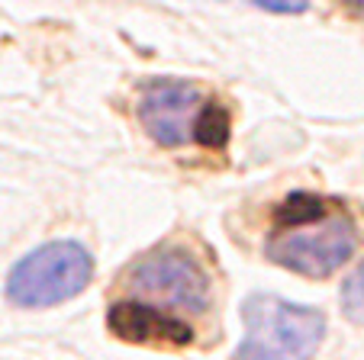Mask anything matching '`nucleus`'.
Listing matches in <instances>:
<instances>
[{
	"mask_svg": "<svg viewBox=\"0 0 364 360\" xmlns=\"http://www.w3.org/2000/svg\"><path fill=\"white\" fill-rule=\"evenodd\" d=\"M274 264L287 267L303 277H329L348 264L358 251V231L345 216H329L319 222L287 225L274 231L264 245Z\"/></svg>",
	"mask_w": 364,
	"mask_h": 360,
	"instance_id": "7ed1b4c3",
	"label": "nucleus"
},
{
	"mask_svg": "<svg viewBox=\"0 0 364 360\" xmlns=\"http://www.w3.org/2000/svg\"><path fill=\"white\" fill-rule=\"evenodd\" d=\"M245 334L235 360H309L326 338V315L313 306L255 293L242 302Z\"/></svg>",
	"mask_w": 364,
	"mask_h": 360,
	"instance_id": "f257e3e1",
	"label": "nucleus"
},
{
	"mask_svg": "<svg viewBox=\"0 0 364 360\" xmlns=\"http://www.w3.org/2000/svg\"><path fill=\"white\" fill-rule=\"evenodd\" d=\"M342 309L355 325H364V261L342 286Z\"/></svg>",
	"mask_w": 364,
	"mask_h": 360,
	"instance_id": "6e6552de",
	"label": "nucleus"
},
{
	"mask_svg": "<svg viewBox=\"0 0 364 360\" xmlns=\"http://www.w3.org/2000/svg\"><path fill=\"white\" fill-rule=\"evenodd\" d=\"M129 290L142 299L181 312H206L210 306V277L200 271L197 261L178 251L145 254L129 271Z\"/></svg>",
	"mask_w": 364,
	"mask_h": 360,
	"instance_id": "20e7f679",
	"label": "nucleus"
},
{
	"mask_svg": "<svg viewBox=\"0 0 364 360\" xmlns=\"http://www.w3.org/2000/svg\"><path fill=\"white\" fill-rule=\"evenodd\" d=\"M197 142L210 145V148H220V145H226L229 138V116L223 113L220 107H213V103H206L203 113H200L197 119Z\"/></svg>",
	"mask_w": 364,
	"mask_h": 360,
	"instance_id": "0eeeda50",
	"label": "nucleus"
},
{
	"mask_svg": "<svg viewBox=\"0 0 364 360\" xmlns=\"http://www.w3.org/2000/svg\"><path fill=\"white\" fill-rule=\"evenodd\" d=\"M351 4H355V7H361V10H364V0H351Z\"/></svg>",
	"mask_w": 364,
	"mask_h": 360,
	"instance_id": "9d476101",
	"label": "nucleus"
},
{
	"mask_svg": "<svg viewBox=\"0 0 364 360\" xmlns=\"http://www.w3.org/2000/svg\"><path fill=\"white\" fill-rule=\"evenodd\" d=\"M94 277V258L77 241H48L29 251L7 273V299L20 309L68 302Z\"/></svg>",
	"mask_w": 364,
	"mask_h": 360,
	"instance_id": "f03ea898",
	"label": "nucleus"
},
{
	"mask_svg": "<svg viewBox=\"0 0 364 360\" xmlns=\"http://www.w3.org/2000/svg\"><path fill=\"white\" fill-rule=\"evenodd\" d=\"M255 7L271 10V13H303L309 7L306 0H252Z\"/></svg>",
	"mask_w": 364,
	"mask_h": 360,
	"instance_id": "1a4fd4ad",
	"label": "nucleus"
},
{
	"mask_svg": "<svg viewBox=\"0 0 364 360\" xmlns=\"http://www.w3.org/2000/svg\"><path fill=\"white\" fill-rule=\"evenodd\" d=\"M107 328L123 341L136 344H187L191 328L161 309L142 306V302H117L107 312Z\"/></svg>",
	"mask_w": 364,
	"mask_h": 360,
	"instance_id": "423d86ee",
	"label": "nucleus"
},
{
	"mask_svg": "<svg viewBox=\"0 0 364 360\" xmlns=\"http://www.w3.org/2000/svg\"><path fill=\"white\" fill-rule=\"evenodd\" d=\"M203 97L187 81H151L139 97V123L165 148L187 145L197 136V119L203 113Z\"/></svg>",
	"mask_w": 364,
	"mask_h": 360,
	"instance_id": "39448f33",
	"label": "nucleus"
}]
</instances>
